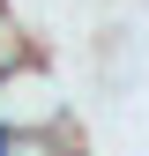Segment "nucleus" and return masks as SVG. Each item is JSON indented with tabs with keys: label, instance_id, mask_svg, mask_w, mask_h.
Here are the masks:
<instances>
[{
	"label": "nucleus",
	"instance_id": "nucleus-1",
	"mask_svg": "<svg viewBox=\"0 0 149 156\" xmlns=\"http://www.w3.org/2000/svg\"><path fill=\"white\" fill-rule=\"evenodd\" d=\"M8 141H15V134H8V126H0V156H8Z\"/></svg>",
	"mask_w": 149,
	"mask_h": 156
}]
</instances>
